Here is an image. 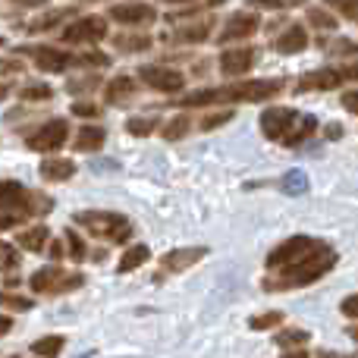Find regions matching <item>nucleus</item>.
<instances>
[{
    "label": "nucleus",
    "mask_w": 358,
    "mask_h": 358,
    "mask_svg": "<svg viewBox=\"0 0 358 358\" xmlns=\"http://www.w3.org/2000/svg\"><path fill=\"white\" fill-rule=\"evenodd\" d=\"M280 92H283L280 79H252V82H236V85H220V88H201V92L185 94L179 104L204 107V104H233V101H267V98H277Z\"/></svg>",
    "instance_id": "1"
},
{
    "label": "nucleus",
    "mask_w": 358,
    "mask_h": 358,
    "mask_svg": "<svg viewBox=\"0 0 358 358\" xmlns=\"http://www.w3.org/2000/svg\"><path fill=\"white\" fill-rule=\"evenodd\" d=\"M336 264V252L330 245H321L315 255H308L305 261L283 271H273V277H264V289L267 292H286V289H302V286L317 283L321 277H327Z\"/></svg>",
    "instance_id": "2"
},
{
    "label": "nucleus",
    "mask_w": 358,
    "mask_h": 358,
    "mask_svg": "<svg viewBox=\"0 0 358 358\" xmlns=\"http://www.w3.org/2000/svg\"><path fill=\"white\" fill-rule=\"evenodd\" d=\"M261 129L271 142H283L292 148V145H302L317 129V120L311 113L292 110V107H267L261 113Z\"/></svg>",
    "instance_id": "3"
},
{
    "label": "nucleus",
    "mask_w": 358,
    "mask_h": 358,
    "mask_svg": "<svg viewBox=\"0 0 358 358\" xmlns=\"http://www.w3.org/2000/svg\"><path fill=\"white\" fill-rule=\"evenodd\" d=\"M76 223H79L82 229H88L92 236H98V239L117 242V245H123V242L132 239L129 217L117 214V210H79V214H76Z\"/></svg>",
    "instance_id": "4"
},
{
    "label": "nucleus",
    "mask_w": 358,
    "mask_h": 358,
    "mask_svg": "<svg viewBox=\"0 0 358 358\" xmlns=\"http://www.w3.org/2000/svg\"><path fill=\"white\" fill-rule=\"evenodd\" d=\"M54 208V201L44 195H35L29 192L22 182H0V214H13V217H38V214H48Z\"/></svg>",
    "instance_id": "5"
},
{
    "label": "nucleus",
    "mask_w": 358,
    "mask_h": 358,
    "mask_svg": "<svg viewBox=\"0 0 358 358\" xmlns=\"http://www.w3.org/2000/svg\"><path fill=\"white\" fill-rule=\"evenodd\" d=\"M85 286V277L76 271H60V267H41L29 277V289L35 296H63Z\"/></svg>",
    "instance_id": "6"
},
{
    "label": "nucleus",
    "mask_w": 358,
    "mask_h": 358,
    "mask_svg": "<svg viewBox=\"0 0 358 358\" xmlns=\"http://www.w3.org/2000/svg\"><path fill=\"white\" fill-rule=\"evenodd\" d=\"M321 245H324V242L311 239V236H292V239L280 242V245L273 248L271 255H267L264 267H267L271 273H273V271H283V267H292V264H299V261H305L308 255H315Z\"/></svg>",
    "instance_id": "7"
},
{
    "label": "nucleus",
    "mask_w": 358,
    "mask_h": 358,
    "mask_svg": "<svg viewBox=\"0 0 358 358\" xmlns=\"http://www.w3.org/2000/svg\"><path fill=\"white\" fill-rule=\"evenodd\" d=\"M343 82H358V63L352 66H324L315 73H305L299 79V92H330V88H340Z\"/></svg>",
    "instance_id": "8"
},
{
    "label": "nucleus",
    "mask_w": 358,
    "mask_h": 358,
    "mask_svg": "<svg viewBox=\"0 0 358 358\" xmlns=\"http://www.w3.org/2000/svg\"><path fill=\"white\" fill-rule=\"evenodd\" d=\"M138 82L164 94H176L185 88V76L173 66H161V63H148V66L138 69Z\"/></svg>",
    "instance_id": "9"
},
{
    "label": "nucleus",
    "mask_w": 358,
    "mask_h": 358,
    "mask_svg": "<svg viewBox=\"0 0 358 358\" xmlns=\"http://www.w3.org/2000/svg\"><path fill=\"white\" fill-rule=\"evenodd\" d=\"M66 138H69V123L60 117H54V120L38 126V129L25 138V145H29L31 151H60L63 145H66Z\"/></svg>",
    "instance_id": "10"
},
{
    "label": "nucleus",
    "mask_w": 358,
    "mask_h": 358,
    "mask_svg": "<svg viewBox=\"0 0 358 358\" xmlns=\"http://www.w3.org/2000/svg\"><path fill=\"white\" fill-rule=\"evenodd\" d=\"M22 54L35 57V66L44 73H66L69 66H82L79 57H73L63 48H50V44H38V48H22Z\"/></svg>",
    "instance_id": "11"
},
{
    "label": "nucleus",
    "mask_w": 358,
    "mask_h": 358,
    "mask_svg": "<svg viewBox=\"0 0 358 358\" xmlns=\"http://www.w3.org/2000/svg\"><path fill=\"white\" fill-rule=\"evenodd\" d=\"M104 35H107V19L82 16V19H76V22L63 25L60 41H66V44H94V41H101Z\"/></svg>",
    "instance_id": "12"
},
{
    "label": "nucleus",
    "mask_w": 358,
    "mask_h": 358,
    "mask_svg": "<svg viewBox=\"0 0 358 358\" xmlns=\"http://www.w3.org/2000/svg\"><path fill=\"white\" fill-rule=\"evenodd\" d=\"M258 25H261L258 13H252V10L233 13V16L227 19V25H223V29H220V35H217V41H220V44H229V41H242V38L255 35V31H258Z\"/></svg>",
    "instance_id": "13"
},
{
    "label": "nucleus",
    "mask_w": 358,
    "mask_h": 358,
    "mask_svg": "<svg viewBox=\"0 0 358 358\" xmlns=\"http://www.w3.org/2000/svg\"><path fill=\"white\" fill-rule=\"evenodd\" d=\"M258 60L255 48H236V50H223L220 54V73L223 76H245L248 69Z\"/></svg>",
    "instance_id": "14"
},
{
    "label": "nucleus",
    "mask_w": 358,
    "mask_h": 358,
    "mask_svg": "<svg viewBox=\"0 0 358 358\" xmlns=\"http://www.w3.org/2000/svg\"><path fill=\"white\" fill-rule=\"evenodd\" d=\"M110 19L123 25H148L157 19V13L148 3H117L110 6Z\"/></svg>",
    "instance_id": "15"
},
{
    "label": "nucleus",
    "mask_w": 358,
    "mask_h": 358,
    "mask_svg": "<svg viewBox=\"0 0 358 358\" xmlns=\"http://www.w3.org/2000/svg\"><path fill=\"white\" fill-rule=\"evenodd\" d=\"M208 255V248L204 245H195V248H173V252H167L161 258V267L167 273H182V271H189L192 264H198V261Z\"/></svg>",
    "instance_id": "16"
},
{
    "label": "nucleus",
    "mask_w": 358,
    "mask_h": 358,
    "mask_svg": "<svg viewBox=\"0 0 358 358\" xmlns=\"http://www.w3.org/2000/svg\"><path fill=\"white\" fill-rule=\"evenodd\" d=\"M305 48H308V31H305L302 25H289V29L277 38L280 54H302Z\"/></svg>",
    "instance_id": "17"
},
{
    "label": "nucleus",
    "mask_w": 358,
    "mask_h": 358,
    "mask_svg": "<svg viewBox=\"0 0 358 358\" xmlns=\"http://www.w3.org/2000/svg\"><path fill=\"white\" fill-rule=\"evenodd\" d=\"M136 79H129V76H117V79H110L107 82V88H104V98H107V104H126V101L136 94Z\"/></svg>",
    "instance_id": "18"
},
{
    "label": "nucleus",
    "mask_w": 358,
    "mask_h": 358,
    "mask_svg": "<svg viewBox=\"0 0 358 358\" xmlns=\"http://www.w3.org/2000/svg\"><path fill=\"white\" fill-rule=\"evenodd\" d=\"M76 173L73 161H63V157H50V161H41V179L48 182H66Z\"/></svg>",
    "instance_id": "19"
},
{
    "label": "nucleus",
    "mask_w": 358,
    "mask_h": 358,
    "mask_svg": "<svg viewBox=\"0 0 358 358\" xmlns=\"http://www.w3.org/2000/svg\"><path fill=\"white\" fill-rule=\"evenodd\" d=\"M48 239H50V229L41 227V223H38V227H31V229H22V233L16 236V242L25 248V252H44V248L50 245Z\"/></svg>",
    "instance_id": "20"
},
{
    "label": "nucleus",
    "mask_w": 358,
    "mask_h": 358,
    "mask_svg": "<svg viewBox=\"0 0 358 358\" xmlns=\"http://www.w3.org/2000/svg\"><path fill=\"white\" fill-rule=\"evenodd\" d=\"M107 142V132L101 126H82L76 132V151H101Z\"/></svg>",
    "instance_id": "21"
},
{
    "label": "nucleus",
    "mask_w": 358,
    "mask_h": 358,
    "mask_svg": "<svg viewBox=\"0 0 358 358\" xmlns=\"http://www.w3.org/2000/svg\"><path fill=\"white\" fill-rule=\"evenodd\" d=\"M210 29H214V22L210 19H204V22H195V25H185V29H179L170 41L176 44H201L204 38L210 35Z\"/></svg>",
    "instance_id": "22"
},
{
    "label": "nucleus",
    "mask_w": 358,
    "mask_h": 358,
    "mask_svg": "<svg viewBox=\"0 0 358 358\" xmlns=\"http://www.w3.org/2000/svg\"><path fill=\"white\" fill-rule=\"evenodd\" d=\"M145 261H151V248H148V245H129V248L123 252V258H120L117 271H120V273H132L136 267H142Z\"/></svg>",
    "instance_id": "23"
},
{
    "label": "nucleus",
    "mask_w": 358,
    "mask_h": 358,
    "mask_svg": "<svg viewBox=\"0 0 358 358\" xmlns=\"http://www.w3.org/2000/svg\"><path fill=\"white\" fill-rule=\"evenodd\" d=\"M308 340H311V334H308V330H299V327L280 330V334L273 336V343H277V346H283L286 352H289V349H302V346H308Z\"/></svg>",
    "instance_id": "24"
},
{
    "label": "nucleus",
    "mask_w": 358,
    "mask_h": 358,
    "mask_svg": "<svg viewBox=\"0 0 358 358\" xmlns=\"http://www.w3.org/2000/svg\"><path fill=\"white\" fill-rule=\"evenodd\" d=\"M63 346H66V340L57 336V334H50V336H41V340L31 343V352H35L38 358H57L63 352Z\"/></svg>",
    "instance_id": "25"
},
{
    "label": "nucleus",
    "mask_w": 358,
    "mask_h": 358,
    "mask_svg": "<svg viewBox=\"0 0 358 358\" xmlns=\"http://www.w3.org/2000/svg\"><path fill=\"white\" fill-rule=\"evenodd\" d=\"M189 129H192V117H189V113H176L173 120H167V123H164V138H167V142H179V138H182Z\"/></svg>",
    "instance_id": "26"
},
{
    "label": "nucleus",
    "mask_w": 358,
    "mask_h": 358,
    "mask_svg": "<svg viewBox=\"0 0 358 358\" xmlns=\"http://www.w3.org/2000/svg\"><path fill=\"white\" fill-rule=\"evenodd\" d=\"M280 189H283L286 195H305V192H308V176H305V170H289V173L280 179Z\"/></svg>",
    "instance_id": "27"
},
{
    "label": "nucleus",
    "mask_w": 358,
    "mask_h": 358,
    "mask_svg": "<svg viewBox=\"0 0 358 358\" xmlns=\"http://www.w3.org/2000/svg\"><path fill=\"white\" fill-rule=\"evenodd\" d=\"M113 48L117 50H148L151 48V35H113Z\"/></svg>",
    "instance_id": "28"
},
{
    "label": "nucleus",
    "mask_w": 358,
    "mask_h": 358,
    "mask_svg": "<svg viewBox=\"0 0 358 358\" xmlns=\"http://www.w3.org/2000/svg\"><path fill=\"white\" fill-rule=\"evenodd\" d=\"M63 242H66V252L73 261H85L88 258V248H85V239H82L76 229H66V236H63Z\"/></svg>",
    "instance_id": "29"
},
{
    "label": "nucleus",
    "mask_w": 358,
    "mask_h": 358,
    "mask_svg": "<svg viewBox=\"0 0 358 358\" xmlns=\"http://www.w3.org/2000/svg\"><path fill=\"white\" fill-rule=\"evenodd\" d=\"M126 129L132 136H151L157 129V117H132V120H126Z\"/></svg>",
    "instance_id": "30"
},
{
    "label": "nucleus",
    "mask_w": 358,
    "mask_h": 358,
    "mask_svg": "<svg viewBox=\"0 0 358 358\" xmlns=\"http://www.w3.org/2000/svg\"><path fill=\"white\" fill-rule=\"evenodd\" d=\"M308 22L321 31H334L336 29V16H330L327 10H308Z\"/></svg>",
    "instance_id": "31"
},
{
    "label": "nucleus",
    "mask_w": 358,
    "mask_h": 358,
    "mask_svg": "<svg viewBox=\"0 0 358 358\" xmlns=\"http://www.w3.org/2000/svg\"><path fill=\"white\" fill-rule=\"evenodd\" d=\"M280 321H283V311H267V315H255L252 321V330H271V327H280Z\"/></svg>",
    "instance_id": "32"
},
{
    "label": "nucleus",
    "mask_w": 358,
    "mask_h": 358,
    "mask_svg": "<svg viewBox=\"0 0 358 358\" xmlns=\"http://www.w3.org/2000/svg\"><path fill=\"white\" fill-rule=\"evenodd\" d=\"M19 267V252L10 242H0V271H16Z\"/></svg>",
    "instance_id": "33"
},
{
    "label": "nucleus",
    "mask_w": 358,
    "mask_h": 358,
    "mask_svg": "<svg viewBox=\"0 0 358 358\" xmlns=\"http://www.w3.org/2000/svg\"><path fill=\"white\" fill-rule=\"evenodd\" d=\"M330 10L343 13L346 19H358V0H324Z\"/></svg>",
    "instance_id": "34"
},
{
    "label": "nucleus",
    "mask_w": 358,
    "mask_h": 358,
    "mask_svg": "<svg viewBox=\"0 0 358 358\" xmlns=\"http://www.w3.org/2000/svg\"><path fill=\"white\" fill-rule=\"evenodd\" d=\"M327 54L330 57H343V54H358V44L346 41V38H336L334 44H327Z\"/></svg>",
    "instance_id": "35"
},
{
    "label": "nucleus",
    "mask_w": 358,
    "mask_h": 358,
    "mask_svg": "<svg viewBox=\"0 0 358 358\" xmlns=\"http://www.w3.org/2000/svg\"><path fill=\"white\" fill-rule=\"evenodd\" d=\"M299 3L305 0H252V6H261V10H292Z\"/></svg>",
    "instance_id": "36"
},
{
    "label": "nucleus",
    "mask_w": 358,
    "mask_h": 358,
    "mask_svg": "<svg viewBox=\"0 0 358 358\" xmlns=\"http://www.w3.org/2000/svg\"><path fill=\"white\" fill-rule=\"evenodd\" d=\"M94 88H98V76H85V79L69 82V92L73 94H85V92H94Z\"/></svg>",
    "instance_id": "37"
},
{
    "label": "nucleus",
    "mask_w": 358,
    "mask_h": 358,
    "mask_svg": "<svg viewBox=\"0 0 358 358\" xmlns=\"http://www.w3.org/2000/svg\"><path fill=\"white\" fill-rule=\"evenodd\" d=\"M50 94H54V92H50L48 85H25L22 88V98L25 101H48Z\"/></svg>",
    "instance_id": "38"
},
{
    "label": "nucleus",
    "mask_w": 358,
    "mask_h": 358,
    "mask_svg": "<svg viewBox=\"0 0 358 358\" xmlns=\"http://www.w3.org/2000/svg\"><path fill=\"white\" fill-rule=\"evenodd\" d=\"M229 120H233V110L208 113V117H204V123H201V129H214V126H223V123H229Z\"/></svg>",
    "instance_id": "39"
},
{
    "label": "nucleus",
    "mask_w": 358,
    "mask_h": 358,
    "mask_svg": "<svg viewBox=\"0 0 358 358\" xmlns=\"http://www.w3.org/2000/svg\"><path fill=\"white\" fill-rule=\"evenodd\" d=\"M340 311L349 317V321H358V292H352V296H346V299H343Z\"/></svg>",
    "instance_id": "40"
},
{
    "label": "nucleus",
    "mask_w": 358,
    "mask_h": 358,
    "mask_svg": "<svg viewBox=\"0 0 358 358\" xmlns=\"http://www.w3.org/2000/svg\"><path fill=\"white\" fill-rule=\"evenodd\" d=\"M73 113H76V117H98L101 110L92 104V101H79V104L73 107Z\"/></svg>",
    "instance_id": "41"
},
{
    "label": "nucleus",
    "mask_w": 358,
    "mask_h": 358,
    "mask_svg": "<svg viewBox=\"0 0 358 358\" xmlns=\"http://www.w3.org/2000/svg\"><path fill=\"white\" fill-rule=\"evenodd\" d=\"M343 107H346L349 113H355V117H358V88H355V92H346V94H343Z\"/></svg>",
    "instance_id": "42"
},
{
    "label": "nucleus",
    "mask_w": 358,
    "mask_h": 358,
    "mask_svg": "<svg viewBox=\"0 0 358 358\" xmlns=\"http://www.w3.org/2000/svg\"><path fill=\"white\" fill-rule=\"evenodd\" d=\"M63 255H66V242H50V258L60 261Z\"/></svg>",
    "instance_id": "43"
},
{
    "label": "nucleus",
    "mask_w": 358,
    "mask_h": 358,
    "mask_svg": "<svg viewBox=\"0 0 358 358\" xmlns=\"http://www.w3.org/2000/svg\"><path fill=\"white\" fill-rule=\"evenodd\" d=\"M22 69V63L19 60H6V63H0V73H19Z\"/></svg>",
    "instance_id": "44"
},
{
    "label": "nucleus",
    "mask_w": 358,
    "mask_h": 358,
    "mask_svg": "<svg viewBox=\"0 0 358 358\" xmlns=\"http://www.w3.org/2000/svg\"><path fill=\"white\" fill-rule=\"evenodd\" d=\"M343 136V126L340 123H330L327 126V138H340Z\"/></svg>",
    "instance_id": "45"
},
{
    "label": "nucleus",
    "mask_w": 358,
    "mask_h": 358,
    "mask_svg": "<svg viewBox=\"0 0 358 358\" xmlns=\"http://www.w3.org/2000/svg\"><path fill=\"white\" fill-rule=\"evenodd\" d=\"M10 327H13V317H0V336H3V334H10Z\"/></svg>",
    "instance_id": "46"
},
{
    "label": "nucleus",
    "mask_w": 358,
    "mask_h": 358,
    "mask_svg": "<svg viewBox=\"0 0 358 358\" xmlns=\"http://www.w3.org/2000/svg\"><path fill=\"white\" fill-rule=\"evenodd\" d=\"M13 3L16 6H44L48 0H13Z\"/></svg>",
    "instance_id": "47"
},
{
    "label": "nucleus",
    "mask_w": 358,
    "mask_h": 358,
    "mask_svg": "<svg viewBox=\"0 0 358 358\" xmlns=\"http://www.w3.org/2000/svg\"><path fill=\"white\" fill-rule=\"evenodd\" d=\"M283 358H308V352H305V349H289Z\"/></svg>",
    "instance_id": "48"
},
{
    "label": "nucleus",
    "mask_w": 358,
    "mask_h": 358,
    "mask_svg": "<svg viewBox=\"0 0 358 358\" xmlns=\"http://www.w3.org/2000/svg\"><path fill=\"white\" fill-rule=\"evenodd\" d=\"M349 336H352V340L358 343V324H352V327H349Z\"/></svg>",
    "instance_id": "49"
},
{
    "label": "nucleus",
    "mask_w": 358,
    "mask_h": 358,
    "mask_svg": "<svg viewBox=\"0 0 358 358\" xmlns=\"http://www.w3.org/2000/svg\"><path fill=\"white\" fill-rule=\"evenodd\" d=\"M164 3H185V0H164Z\"/></svg>",
    "instance_id": "50"
},
{
    "label": "nucleus",
    "mask_w": 358,
    "mask_h": 358,
    "mask_svg": "<svg viewBox=\"0 0 358 358\" xmlns=\"http://www.w3.org/2000/svg\"><path fill=\"white\" fill-rule=\"evenodd\" d=\"M82 3H94V0H82Z\"/></svg>",
    "instance_id": "51"
},
{
    "label": "nucleus",
    "mask_w": 358,
    "mask_h": 358,
    "mask_svg": "<svg viewBox=\"0 0 358 358\" xmlns=\"http://www.w3.org/2000/svg\"><path fill=\"white\" fill-rule=\"evenodd\" d=\"M0 48H3V38H0Z\"/></svg>",
    "instance_id": "52"
},
{
    "label": "nucleus",
    "mask_w": 358,
    "mask_h": 358,
    "mask_svg": "<svg viewBox=\"0 0 358 358\" xmlns=\"http://www.w3.org/2000/svg\"><path fill=\"white\" fill-rule=\"evenodd\" d=\"M349 358H358V352H355V355H349Z\"/></svg>",
    "instance_id": "53"
},
{
    "label": "nucleus",
    "mask_w": 358,
    "mask_h": 358,
    "mask_svg": "<svg viewBox=\"0 0 358 358\" xmlns=\"http://www.w3.org/2000/svg\"><path fill=\"white\" fill-rule=\"evenodd\" d=\"M10 358H19V355H10Z\"/></svg>",
    "instance_id": "54"
}]
</instances>
